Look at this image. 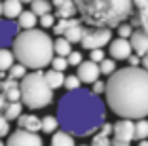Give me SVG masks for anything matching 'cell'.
Segmentation results:
<instances>
[{"label":"cell","instance_id":"obj_8","mask_svg":"<svg viewBox=\"0 0 148 146\" xmlns=\"http://www.w3.org/2000/svg\"><path fill=\"white\" fill-rule=\"evenodd\" d=\"M76 76L80 78V82L84 86H91L95 80L101 78V69H99V63L87 59V61H82V63L76 66Z\"/></svg>","mask_w":148,"mask_h":146},{"label":"cell","instance_id":"obj_32","mask_svg":"<svg viewBox=\"0 0 148 146\" xmlns=\"http://www.w3.org/2000/svg\"><path fill=\"white\" fill-rule=\"evenodd\" d=\"M55 21H57V17H55V13H51V12L44 13V15H40V17H38V25H40V29H44V30L53 29Z\"/></svg>","mask_w":148,"mask_h":146},{"label":"cell","instance_id":"obj_14","mask_svg":"<svg viewBox=\"0 0 148 146\" xmlns=\"http://www.w3.org/2000/svg\"><path fill=\"white\" fill-rule=\"evenodd\" d=\"M0 93L6 97V101H21L19 80H13V78H6V80H2V89H0Z\"/></svg>","mask_w":148,"mask_h":146},{"label":"cell","instance_id":"obj_6","mask_svg":"<svg viewBox=\"0 0 148 146\" xmlns=\"http://www.w3.org/2000/svg\"><path fill=\"white\" fill-rule=\"evenodd\" d=\"M110 40H112V29H108V27H87L80 46H82V49L89 51V49L108 46Z\"/></svg>","mask_w":148,"mask_h":146},{"label":"cell","instance_id":"obj_11","mask_svg":"<svg viewBox=\"0 0 148 146\" xmlns=\"http://www.w3.org/2000/svg\"><path fill=\"white\" fill-rule=\"evenodd\" d=\"M19 25L13 19H0V47H8L13 44V38L19 32Z\"/></svg>","mask_w":148,"mask_h":146},{"label":"cell","instance_id":"obj_49","mask_svg":"<svg viewBox=\"0 0 148 146\" xmlns=\"http://www.w3.org/2000/svg\"><path fill=\"white\" fill-rule=\"evenodd\" d=\"M0 89H2V78H0Z\"/></svg>","mask_w":148,"mask_h":146},{"label":"cell","instance_id":"obj_3","mask_svg":"<svg viewBox=\"0 0 148 146\" xmlns=\"http://www.w3.org/2000/svg\"><path fill=\"white\" fill-rule=\"evenodd\" d=\"M12 51L15 55V61L25 64L31 70H44L49 66L53 55V38L44 29H27L19 30L13 38Z\"/></svg>","mask_w":148,"mask_h":146},{"label":"cell","instance_id":"obj_31","mask_svg":"<svg viewBox=\"0 0 148 146\" xmlns=\"http://www.w3.org/2000/svg\"><path fill=\"white\" fill-rule=\"evenodd\" d=\"M91 146H112V138L108 135H103V133H93L91 135V141H89Z\"/></svg>","mask_w":148,"mask_h":146},{"label":"cell","instance_id":"obj_45","mask_svg":"<svg viewBox=\"0 0 148 146\" xmlns=\"http://www.w3.org/2000/svg\"><path fill=\"white\" fill-rule=\"evenodd\" d=\"M137 146H148V138H143V141H139V144Z\"/></svg>","mask_w":148,"mask_h":146},{"label":"cell","instance_id":"obj_46","mask_svg":"<svg viewBox=\"0 0 148 146\" xmlns=\"http://www.w3.org/2000/svg\"><path fill=\"white\" fill-rule=\"evenodd\" d=\"M21 2H23V4H31L32 0H21Z\"/></svg>","mask_w":148,"mask_h":146},{"label":"cell","instance_id":"obj_12","mask_svg":"<svg viewBox=\"0 0 148 146\" xmlns=\"http://www.w3.org/2000/svg\"><path fill=\"white\" fill-rule=\"evenodd\" d=\"M131 47H133V53L143 57L144 53H148V30L143 27H135L133 34L129 36Z\"/></svg>","mask_w":148,"mask_h":146},{"label":"cell","instance_id":"obj_17","mask_svg":"<svg viewBox=\"0 0 148 146\" xmlns=\"http://www.w3.org/2000/svg\"><path fill=\"white\" fill-rule=\"evenodd\" d=\"M86 29H87V25L84 21H78V23H74L72 27H69V29L65 30V38L69 40L70 44H80L82 42V38H84V34H86Z\"/></svg>","mask_w":148,"mask_h":146},{"label":"cell","instance_id":"obj_44","mask_svg":"<svg viewBox=\"0 0 148 146\" xmlns=\"http://www.w3.org/2000/svg\"><path fill=\"white\" fill-rule=\"evenodd\" d=\"M112 146H131V142H123V141H116V138H112Z\"/></svg>","mask_w":148,"mask_h":146},{"label":"cell","instance_id":"obj_1","mask_svg":"<svg viewBox=\"0 0 148 146\" xmlns=\"http://www.w3.org/2000/svg\"><path fill=\"white\" fill-rule=\"evenodd\" d=\"M105 103L118 118H148V70L131 64L116 69L106 80Z\"/></svg>","mask_w":148,"mask_h":146},{"label":"cell","instance_id":"obj_38","mask_svg":"<svg viewBox=\"0 0 148 146\" xmlns=\"http://www.w3.org/2000/svg\"><path fill=\"white\" fill-rule=\"evenodd\" d=\"M89 89L93 91V93L95 95H99V97H103V95H105V91H106V82L105 80H95V82L91 84V86H89Z\"/></svg>","mask_w":148,"mask_h":146},{"label":"cell","instance_id":"obj_9","mask_svg":"<svg viewBox=\"0 0 148 146\" xmlns=\"http://www.w3.org/2000/svg\"><path fill=\"white\" fill-rule=\"evenodd\" d=\"M112 138L123 142H131L135 138V120L131 118H120L116 123H112Z\"/></svg>","mask_w":148,"mask_h":146},{"label":"cell","instance_id":"obj_25","mask_svg":"<svg viewBox=\"0 0 148 146\" xmlns=\"http://www.w3.org/2000/svg\"><path fill=\"white\" fill-rule=\"evenodd\" d=\"M31 10L36 13V15H44V13H49L53 12V4H51V0H32L31 4Z\"/></svg>","mask_w":148,"mask_h":146},{"label":"cell","instance_id":"obj_7","mask_svg":"<svg viewBox=\"0 0 148 146\" xmlns=\"http://www.w3.org/2000/svg\"><path fill=\"white\" fill-rule=\"evenodd\" d=\"M6 146H44V141L38 133L29 131V129L17 127L13 133L8 135Z\"/></svg>","mask_w":148,"mask_h":146},{"label":"cell","instance_id":"obj_43","mask_svg":"<svg viewBox=\"0 0 148 146\" xmlns=\"http://www.w3.org/2000/svg\"><path fill=\"white\" fill-rule=\"evenodd\" d=\"M140 66L148 70V53H144V55L140 57Z\"/></svg>","mask_w":148,"mask_h":146},{"label":"cell","instance_id":"obj_40","mask_svg":"<svg viewBox=\"0 0 148 146\" xmlns=\"http://www.w3.org/2000/svg\"><path fill=\"white\" fill-rule=\"evenodd\" d=\"M99 133H103V135H112V123H108V121H105V123L99 127Z\"/></svg>","mask_w":148,"mask_h":146},{"label":"cell","instance_id":"obj_47","mask_svg":"<svg viewBox=\"0 0 148 146\" xmlns=\"http://www.w3.org/2000/svg\"><path fill=\"white\" fill-rule=\"evenodd\" d=\"M0 17H2V0H0Z\"/></svg>","mask_w":148,"mask_h":146},{"label":"cell","instance_id":"obj_15","mask_svg":"<svg viewBox=\"0 0 148 146\" xmlns=\"http://www.w3.org/2000/svg\"><path fill=\"white\" fill-rule=\"evenodd\" d=\"M23 2L21 0H2V17L6 19H17L19 13L23 12Z\"/></svg>","mask_w":148,"mask_h":146},{"label":"cell","instance_id":"obj_28","mask_svg":"<svg viewBox=\"0 0 148 146\" xmlns=\"http://www.w3.org/2000/svg\"><path fill=\"white\" fill-rule=\"evenodd\" d=\"M135 138H137V141L148 138V120H146V118H139V120H135Z\"/></svg>","mask_w":148,"mask_h":146},{"label":"cell","instance_id":"obj_33","mask_svg":"<svg viewBox=\"0 0 148 146\" xmlns=\"http://www.w3.org/2000/svg\"><path fill=\"white\" fill-rule=\"evenodd\" d=\"M133 30H135V27L131 25V21H123L116 27V34L122 36V38H129V36L133 34Z\"/></svg>","mask_w":148,"mask_h":146},{"label":"cell","instance_id":"obj_39","mask_svg":"<svg viewBox=\"0 0 148 146\" xmlns=\"http://www.w3.org/2000/svg\"><path fill=\"white\" fill-rule=\"evenodd\" d=\"M89 59L95 61V63H101L105 59V49L103 47H97V49H89Z\"/></svg>","mask_w":148,"mask_h":146},{"label":"cell","instance_id":"obj_4","mask_svg":"<svg viewBox=\"0 0 148 146\" xmlns=\"http://www.w3.org/2000/svg\"><path fill=\"white\" fill-rule=\"evenodd\" d=\"M78 15L87 27L116 29L135 12L133 0H74Z\"/></svg>","mask_w":148,"mask_h":146},{"label":"cell","instance_id":"obj_16","mask_svg":"<svg viewBox=\"0 0 148 146\" xmlns=\"http://www.w3.org/2000/svg\"><path fill=\"white\" fill-rule=\"evenodd\" d=\"M17 127L38 133V131H42V118H38L36 114H21L17 118Z\"/></svg>","mask_w":148,"mask_h":146},{"label":"cell","instance_id":"obj_24","mask_svg":"<svg viewBox=\"0 0 148 146\" xmlns=\"http://www.w3.org/2000/svg\"><path fill=\"white\" fill-rule=\"evenodd\" d=\"M15 63V55L10 47H0V72H8V69Z\"/></svg>","mask_w":148,"mask_h":146},{"label":"cell","instance_id":"obj_19","mask_svg":"<svg viewBox=\"0 0 148 146\" xmlns=\"http://www.w3.org/2000/svg\"><path fill=\"white\" fill-rule=\"evenodd\" d=\"M15 21H17V25H19V29H21V30L34 29V27H38V15H36L32 10H23Z\"/></svg>","mask_w":148,"mask_h":146},{"label":"cell","instance_id":"obj_23","mask_svg":"<svg viewBox=\"0 0 148 146\" xmlns=\"http://www.w3.org/2000/svg\"><path fill=\"white\" fill-rule=\"evenodd\" d=\"M53 51H55V55L66 57L70 51H72V44H70L65 36H57V38L53 40Z\"/></svg>","mask_w":148,"mask_h":146},{"label":"cell","instance_id":"obj_20","mask_svg":"<svg viewBox=\"0 0 148 146\" xmlns=\"http://www.w3.org/2000/svg\"><path fill=\"white\" fill-rule=\"evenodd\" d=\"M44 78H46V82L49 84V87H51L53 91L59 89V87H63V84H65V72L55 70V69L46 70V72H44Z\"/></svg>","mask_w":148,"mask_h":146},{"label":"cell","instance_id":"obj_5","mask_svg":"<svg viewBox=\"0 0 148 146\" xmlns=\"http://www.w3.org/2000/svg\"><path fill=\"white\" fill-rule=\"evenodd\" d=\"M21 87V103L29 110H40L53 103V89L44 78V70H32L27 72L19 80Z\"/></svg>","mask_w":148,"mask_h":146},{"label":"cell","instance_id":"obj_10","mask_svg":"<svg viewBox=\"0 0 148 146\" xmlns=\"http://www.w3.org/2000/svg\"><path fill=\"white\" fill-rule=\"evenodd\" d=\"M108 53H110V57L116 59V61H127V57L133 53L129 38H122V36L112 38L108 42Z\"/></svg>","mask_w":148,"mask_h":146},{"label":"cell","instance_id":"obj_18","mask_svg":"<svg viewBox=\"0 0 148 146\" xmlns=\"http://www.w3.org/2000/svg\"><path fill=\"white\" fill-rule=\"evenodd\" d=\"M74 135H70L65 129H57L55 133H51V141H49V146H76V141H74Z\"/></svg>","mask_w":148,"mask_h":146},{"label":"cell","instance_id":"obj_29","mask_svg":"<svg viewBox=\"0 0 148 146\" xmlns=\"http://www.w3.org/2000/svg\"><path fill=\"white\" fill-rule=\"evenodd\" d=\"M99 69H101V74H103V76H110V74L116 72V69H118L116 59H112V57H105V59L99 63Z\"/></svg>","mask_w":148,"mask_h":146},{"label":"cell","instance_id":"obj_48","mask_svg":"<svg viewBox=\"0 0 148 146\" xmlns=\"http://www.w3.org/2000/svg\"><path fill=\"white\" fill-rule=\"evenodd\" d=\"M0 146H6V142H2V138H0Z\"/></svg>","mask_w":148,"mask_h":146},{"label":"cell","instance_id":"obj_30","mask_svg":"<svg viewBox=\"0 0 148 146\" xmlns=\"http://www.w3.org/2000/svg\"><path fill=\"white\" fill-rule=\"evenodd\" d=\"M27 72H29V69H27L25 64H21V63H17V61H15V63H13L12 66L8 69V78H13V80H21V78L25 76Z\"/></svg>","mask_w":148,"mask_h":146},{"label":"cell","instance_id":"obj_2","mask_svg":"<svg viewBox=\"0 0 148 146\" xmlns=\"http://www.w3.org/2000/svg\"><path fill=\"white\" fill-rule=\"evenodd\" d=\"M106 103L91 89L66 91L57 104L59 127L74 137H89L106 121Z\"/></svg>","mask_w":148,"mask_h":146},{"label":"cell","instance_id":"obj_34","mask_svg":"<svg viewBox=\"0 0 148 146\" xmlns=\"http://www.w3.org/2000/svg\"><path fill=\"white\" fill-rule=\"evenodd\" d=\"M63 87H65L66 91H74V89H80V87H82V82H80V78L76 76V74H72V76H65V84H63Z\"/></svg>","mask_w":148,"mask_h":146},{"label":"cell","instance_id":"obj_35","mask_svg":"<svg viewBox=\"0 0 148 146\" xmlns=\"http://www.w3.org/2000/svg\"><path fill=\"white\" fill-rule=\"evenodd\" d=\"M49 66L55 70H61V72H65L66 69H69V61H66V57H61V55H53L51 63H49Z\"/></svg>","mask_w":148,"mask_h":146},{"label":"cell","instance_id":"obj_27","mask_svg":"<svg viewBox=\"0 0 148 146\" xmlns=\"http://www.w3.org/2000/svg\"><path fill=\"white\" fill-rule=\"evenodd\" d=\"M59 129V120L57 116H44L42 118V131L46 135H51Z\"/></svg>","mask_w":148,"mask_h":146},{"label":"cell","instance_id":"obj_36","mask_svg":"<svg viewBox=\"0 0 148 146\" xmlns=\"http://www.w3.org/2000/svg\"><path fill=\"white\" fill-rule=\"evenodd\" d=\"M10 123H12V121H10L4 114H0V138L8 137V135L12 133V125Z\"/></svg>","mask_w":148,"mask_h":146},{"label":"cell","instance_id":"obj_50","mask_svg":"<svg viewBox=\"0 0 148 146\" xmlns=\"http://www.w3.org/2000/svg\"><path fill=\"white\" fill-rule=\"evenodd\" d=\"M78 146H91V144H78Z\"/></svg>","mask_w":148,"mask_h":146},{"label":"cell","instance_id":"obj_37","mask_svg":"<svg viewBox=\"0 0 148 146\" xmlns=\"http://www.w3.org/2000/svg\"><path fill=\"white\" fill-rule=\"evenodd\" d=\"M66 61H69V66H78V64L84 61V55H82V51H78V49H72V51L66 55Z\"/></svg>","mask_w":148,"mask_h":146},{"label":"cell","instance_id":"obj_26","mask_svg":"<svg viewBox=\"0 0 148 146\" xmlns=\"http://www.w3.org/2000/svg\"><path fill=\"white\" fill-rule=\"evenodd\" d=\"M78 21H82V19H76V17H69V19H57L55 21V25H53V34H57V36H63L65 34V30L69 29V27H72L74 23H78Z\"/></svg>","mask_w":148,"mask_h":146},{"label":"cell","instance_id":"obj_22","mask_svg":"<svg viewBox=\"0 0 148 146\" xmlns=\"http://www.w3.org/2000/svg\"><path fill=\"white\" fill-rule=\"evenodd\" d=\"M129 19H131V25L133 27H143V29L148 30V4L144 6V8L135 10Z\"/></svg>","mask_w":148,"mask_h":146},{"label":"cell","instance_id":"obj_13","mask_svg":"<svg viewBox=\"0 0 148 146\" xmlns=\"http://www.w3.org/2000/svg\"><path fill=\"white\" fill-rule=\"evenodd\" d=\"M55 8V17L57 19H69L78 15V6L74 0H51Z\"/></svg>","mask_w":148,"mask_h":146},{"label":"cell","instance_id":"obj_41","mask_svg":"<svg viewBox=\"0 0 148 146\" xmlns=\"http://www.w3.org/2000/svg\"><path fill=\"white\" fill-rule=\"evenodd\" d=\"M127 63L131 64V66H140V55H133V53H131L129 57H127Z\"/></svg>","mask_w":148,"mask_h":146},{"label":"cell","instance_id":"obj_42","mask_svg":"<svg viewBox=\"0 0 148 146\" xmlns=\"http://www.w3.org/2000/svg\"><path fill=\"white\" fill-rule=\"evenodd\" d=\"M146 4H148V0H133V6H135V10H139V8H144Z\"/></svg>","mask_w":148,"mask_h":146},{"label":"cell","instance_id":"obj_21","mask_svg":"<svg viewBox=\"0 0 148 146\" xmlns=\"http://www.w3.org/2000/svg\"><path fill=\"white\" fill-rule=\"evenodd\" d=\"M23 108L25 106H23L21 101H8V104H6L4 110H2V114H4L10 121H13V120H17V118L23 114Z\"/></svg>","mask_w":148,"mask_h":146}]
</instances>
